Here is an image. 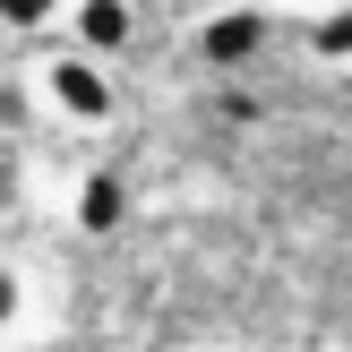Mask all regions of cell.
I'll use <instances>...</instances> for the list:
<instances>
[{
  "label": "cell",
  "mask_w": 352,
  "mask_h": 352,
  "mask_svg": "<svg viewBox=\"0 0 352 352\" xmlns=\"http://www.w3.org/2000/svg\"><path fill=\"white\" fill-rule=\"evenodd\" d=\"M43 112V95H34V78H0V138L17 146V129Z\"/></svg>",
  "instance_id": "6"
},
{
  "label": "cell",
  "mask_w": 352,
  "mask_h": 352,
  "mask_svg": "<svg viewBox=\"0 0 352 352\" xmlns=\"http://www.w3.org/2000/svg\"><path fill=\"white\" fill-rule=\"evenodd\" d=\"M69 17V0H0V26L9 34H43V26H60Z\"/></svg>",
  "instance_id": "7"
},
{
  "label": "cell",
  "mask_w": 352,
  "mask_h": 352,
  "mask_svg": "<svg viewBox=\"0 0 352 352\" xmlns=\"http://www.w3.org/2000/svg\"><path fill=\"white\" fill-rule=\"evenodd\" d=\"M215 112H223V120L241 129V120H258V95H241V86H223V95H215Z\"/></svg>",
  "instance_id": "10"
},
{
  "label": "cell",
  "mask_w": 352,
  "mask_h": 352,
  "mask_svg": "<svg viewBox=\"0 0 352 352\" xmlns=\"http://www.w3.org/2000/svg\"><path fill=\"white\" fill-rule=\"evenodd\" d=\"M258 52H267V9H215V17L198 26V60L223 69V78H232V69H250Z\"/></svg>",
  "instance_id": "2"
},
{
  "label": "cell",
  "mask_w": 352,
  "mask_h": 352,
  "mask_svg": "<svg viewBox=\"0 0 352 352\" xmlns=\"http://www.w3.org/2000/svg\"><path fill=\"white\" fill-rule=\"evenodd\" d=\"M17 206H26V155L0 138V215H17Z\"/></svg>",
  "instance_id": "8"
},
{
  "label": "cell",
  "mask_w": 352,
  "mask_h": 352,
  "mask_svg": "<svg viewBox=\"0 0 352 352\" xmlns=\"http://www.w3.org/2000/svg\"><path fill=\"white\" fill-rule=\"evenodd\" d=\"M34 95H43V112H60L69 129H103V120L120 112L112 60H95V52H78V43H60L43 69H34Z\"/></svg>",
  "instance_id": "1"
},
{
  "label": "cell",
  "mask_w": 352,
  "mask_h": 352,
  "mask_svg": "<svg viewBox=\"0 0 352 352\" xmlns=\"http://www.w3.org/2000/svg\"><path fill=\"white\" fill-rule=\"evenodd\" d=\"M69 223H78L86 241H112L120 223H129V181H120V172H86V181H78V206H69Z\"/></svg>",
  "instance_id": "4"
},
{
  "label": "cell",
  "mask_w": 352,
  "mask_h": 352,
  "mask_svg": "<svg viewBox=\"0 0 352 352\" xmlns=\"http://www.w3.org/2000/svg\"><path fill=\"white\" fill-rule=\"evenodd\" d=\"M17 318H26V275H17L9 258H0V336H9Z\"/></svg>",
  "instance_id": "9"
},
{
  "label": "cell",
  "mask_w": 352,
  "mask_h": 352,
  "mask_svg": "<svg viewBox=\"0 0 352 352\" xmlns=\"http://www.w3.org/2000/svg\"><path fill=\"white\" fill-rule=\"evenodd\" d=\"M69 43L78 52H95V60H112V52H129V34H138V9L129 0H69Z\"/></svg>",
  "instance_id": "3"
},
{
  "label": "cell",
  "mask_w": 352,
  "mask_h": 352,
  "mask_svg": "<svg viewBox=\"0 0 352 352\" xmlns=\"http://www.w3.org/2000/svg\"><path fill=\"white\" fill-rule=\"evenodd\" d=\"M309 52H318L327 69H352V0H327V9L309 17Z\"/></svg>",
  "instance_id": "5"
}]
</instances>
